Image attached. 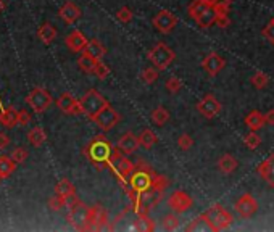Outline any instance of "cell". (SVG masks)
I'll return each mask as SVG.
<instances>
[{"label": "cell", "mask_w": 274, "mask_h": 232, "mask_svg": "<svg viewBox=\"0 0 274 232\" xmlns=\"http://www.w3.org/2000/svg\"><path fill=\"white\" fill-rule=\"evenodd\" d=\"M113 150L115 149H113V145L110 144L108 139H105L103 136H97L87 144V147L84 149V153L90 163L100 171V169H103V166L108 165V161L113 155Z\"/></svg>", "instance_id": "cell-1"}, {"label": "cell", "mask_w": 274, "mask_h": 232, "mask_svg": "<svg viewBox=\"0 0 274 232\" xmlns=\"http://www.w3.org/2000/svg\"><path fill=\"white\" fill-rule=\"evenodd\" d=\"M154 171L150 169H144V163L139 161L135 163V169L134 173L129 176V181H127V197H132L135 193H142V192H147L149 189H152V184H154Z\"/></svg>", "instance_id": "cell-2"}, {"label": "cell", "mask_w": 274, "mask_h": 232, "mask_svg": "<svg viewBox=\"0 0 274 232\" xmlns=\"http://www.w3.org/2000/svg\"><path fill=\"white\" fill-rule=\"evenodd\" d=\"M15 169H17V163L12 160V157L2 155V157H0V179H5V177L13 174Z\"/></svg>", "instance_id": "cell-31"}, {"label": "cell", "mask_w": 274, "mask_h": 232, "mask_svg": "<svg viewBox=\"0 0 274 232\" xmlns=\"http://www.w3.org/2000/svg\"><path fill=\"white\" fill-rule=\"evenodd\" d=\"M158 76H160V69H157L155 66H149L141 73V79L146 84H154L158 81Z\"/></svg>", "instance_id": "cell-39"}, {"label": "cell", "mask_w": 274, "mask_h": 232, "mask_svg": "<svg viewBox=\"0 0 274 232\" xmlns=\"http://www.w3.org/2000/svg\"><path fill=\"white\" fill-rule=\"evenodd\" d=\"M192 145H194V139L190 137L189 134H182V136L178 137V147L181 150L187 152V150L192 149Z\"/></svg>", "instance_id": "cell-47"}, {"label": "cell", "mask_w": 274, "mask_h": 232, "mask_svg": "<svg viewBox=\"0 0 274 232\" xmlns=\"http://www.w3.org/2000/svg\"><path fill=\"white\" fill-rule=\"evenodd\" d=\"M131 229L132 230H144V232H147V230H154L155 229V224H154V221L149 218V216H137V219L132 222Z\"/></svg>", "instance_id": "cell-36"}, {"label": "cell", "mask_w": 274, "mask_h": 232, "mask_svg": "<svg viewBox=\"0 0 274 232\" xmlns=\"http://www.w3.org/2000/svg\"><path fill=\"white\" fill-rule=\"evenodd\" d=\"M243 144H245L247 149L255 150V149H258V147L261 145V137L258 136L255 131H252V133H248L245 137H243Z\"/></svg>", "instance_id": "cell-40"}, {"label": "cell", "mask_w": 274, "mask_h": 232, "mask_svg": "<svg viewBox=\"0 0 274 232\" xmlns=\"http://www.w3.org/2000/svg\"><path fill=\"white\" fill-rule=\"evenodd\" d=\"M0 125L4 128H15L18 125V111L13 106L0 111Z\"/></svg>", "instance_id": "cell-26"}, {"label": "cell", "mask_w": 274, "mask_h": 232, "mask_svg": "<svg viewBox=\"0 0 274 232\" xmlns=\"http://www.w3.org/2000/svg\"><path fill=\"white\" fill-rule=\"evenodd\" d=\"M261 34H263V37L266 39V41L274 45V17L269 20L268 25H266V26L263 28Z\"/></svg>", "instance_id": "cell-49"}, {"label": "cell", "mask_w": 274, "mask_h": 232, "mask_svg": "<svg viewBox=\"0 0 274 232\" xmlns=\"http://www.w3.org/2000/svg\"><path fill=\"white\" fill-rule=\"evenodd\" d=\"M258 174L269 187H274V155H269L268 158L258 165Z\"/></svg>", "instance_id": "cell-20"}, {"label": "cell", "mask_w": 274, "mask_h": 232, "mask_svg": "<svg viewBox=\"0 0 274 232\" xmlns=\"http://www.w3.org/2000/svg\"><path fill=\"white\" fill-rule=\"evenodd\" d=\"M81 102V106H82V114H86L89 120H92L94 116L102 111L103 108L108 103V100H106L100 92H97L95 89H90L87 90L84 95H82V98L79 100Z\"/></svg>", "instance_id": "cell-5"}, {"label": "cell", "mask_w": 274, "mask_h": 232, "mask_svg": "<svg viewBox=\"0 0 274 232\" xmlns=\"http://www.w3.org/2000/svg\"><path fill=\"white\" fill-rule=\"evenodd\" d=\"M29 123H31V114H29L26 110H20L18 111V125L28 126Z\"/></svg>", "instance_id": "cell-51"}, {"label": "cell", "mask_w": 274, "mask_h": 232, "mask_svg": "<svg viewBox=\"0 0 274 232\" xmlns=\"http://www.w3.org/2000/svg\"><path fill=\"white\" fill-rule=\"evenodd\" d=\"M250 82H252V86L255 89H264L269 84V76L266 73L258 71V73H255L252 77H250Z\"/></svg>", "instance_id": "cell-38"}, {"label": "cell", "mask_w": 274, "mask_h": 232, "mask_svg": "<svg viewBox=\"0 0 274 232\" xmlns=\"http://www.w3.org/2000/svg\"><path fill=\"white\" fill-rule=\"evenodd\" d=\"M57 106L58 110H62L66 114H82V106L79 100H76L71 94H62L57 98Z\"/></svg>", "instance_id": "cell-17"}, {"label": "cell", "mask_w": 274, "mask_h": 232, "mask_svg": "<svg viewBox=\"0 0 274 232\" xmlns=\"http://www.w3.org/2000/svg\"><path fill=\"white\" fill-rule=\"evenodd\" d=\"M245 125L248 126L250 131H258L261 129L266 125L264 120V113L258 111V110H252L247 116H245Z\"/></svg>", "instance_id": "cell-24"}, {"label": "cell", "mask_w": 274, "mask_h": 232, "mask_svg": "<svg viewBox=\"0 0 274 232\" xmlns=\"http://www.w3.org/2000/svg\"><path fill=\"white\" fill-rule=\"evenodd\" d=\"M28 141L34 147H41L45 141H47V134L42 128H34L28 133Z\"/></svg>", "instance_id": "cell-35"}, {"label": "cell", "mask_w": 274, "mask_h": 232, "mask_svg": "<svg viewBox=\"0 0 274 232\" xmlns=\"http://www.w3.org/2000/svg\"><path fill=\"white\" fill-rule=\"evenodd\" d=\"M186 230H213V226L210 224L207 214L202 213L200 216H197V218L189 224L186 227ZM215 232V230H213Z\"/></svg>", "instance_id": "cell-29"}, {"label": "cell", "mask_w": 274, "mask_h": 232, "mask_svg": "<svg viewBox=\"0 0 274 232\" xmlns=\"http://www.w3.org/2000/svg\"><path fill=\"white\" fill-rule=\"evenodd\" d=\"M5 10V2H4V0H0V13H2Z\"/></svg>", "instance_id": "cell-54"}, {"label": "cell", "mask_w": 274, "mask_h": 232, "mask_svg": "<svg viewBox=\"0 0 274 232\" xmlns=\"http://www.w3.org/2000/svg\"><path fill=\"white\" fill-rule=\"evenodd\" d=\"M234 208L242 219H248L258 211V203H256V200L253 198L252 193H243L237 202H235Z\"/></svg>", "instance_id": "cell-14"}, {"label": "cell", "mask_w": 274, "mask_h": 232, "mask_svg": "<svg viewBox=\"0 0 274 232\" xmlns=\"http://www.w3.org/2000/svg\"><path fill=\"white\" fill-rule=\"evenodd\" d=\"M110 74V68L106 66L102 60H98L97 61V66H95V69H94V76L97 77V79H105L106 76Z\"/></svg>", "instance_id": "cell-46"}, {"label": "cell", "mask_w": 274, "mask_h": 232, "mask_svg": "<svg viewBox=\"0 0 274 232\" xmlns=\"http://www.w3.org/2000/svg\"><path fill=\"white\" fill-rule=\"evenodd\" d=\"M139 142H141V147H144L146 150H150L152 147L158 142V137L152 129H144L139 134Z\"/></svg>", "instance_id": "cell-32"}, {"label": "cell", "mask_w": 274, "mask_h": 232, "mask_svg": "<svg viewBox=\"0 0 274 232\" xmlns=\"http://www.w3.org/2000/svg\"><path fill=\"white\" fill-rule=\"evenodd\" d=\"M216 26H219L221 29H226V28H229L231 25V18H229V13H223V15H218L216 17V23H215Z\"/></svg>", "instance_id": "cell-50"}, {"label": "cell", "mask_w": 274, "mask_h": 232, "mask_svg": "<svg viewBox=\"0 0 274 232\" xmlns=\"http://www.w3.org/2000/svg\"><path fill=\"white\" fill-rule=\"evenodd\" d=\"M150 118H152V123L157 126H165L166 123L170 121V111L166 110L165 106H157L154 111H152L150 114Z\"/></svg>", "instance_id": "cell-33"}, {"label": "cell", "mask_w": 274, "mask_h": 232, "mask_svg": "<svg viewBox=\"0 0 274 232\" xmlns=\"http://www.w3.org/2000/svg\"><path fill=\"white\" fill-rule=\"evenodd\" d=\"M174 58H176V53H174V50L170 49L165 42H158L149 50L150 63L157 69H160V71H165V69L174 61Z\"/></svg>", "instance_id": "cell-6"}, {"label": "cell", "mask_w": 274, "mask_h": 232, "mask_svg": "<svg viewBox=\"0 0 274 232\" xmlns=\"http://www.w3.org/2000/svg\"><path fill=\"white\" fill-rule=\"evenodd\" d=\"M116 20L121 21V23H131L132 21V10L129 9V7H121V9L116 12Z\"/></svg>", "instance_id": "cell-44"}, {"label": "cell", "mask_w": 274, "mask_h": 232, "mask_svg": "<svg viewBox=\"0 0 274 232\" xmlns=\"http://www.w3.org/2000/svg\"><path fill=\"white\" fill-rule=\"evenodd\" d=\"M89 216H90V206L84 205L79 200L78 203H74L70 208L68 222H70L76 230H89Z\"/></svg>", "instance_id": "cell-8"}, {"label": "cell", "mask_w": 274, "mask_h": 232, "mask_svg": "<svg viewBox=\"0 0 274 232\" xmlns=\"http://www.w3.org/2000/svg\"><path fill=\"white\" fill-rule=\"evenodd\" d=\"M226 66V60L216 52H210L207 57L202 60V68L208 73V76L215 77L223 71Z\"/></svg>", "instance_id": "cell-16"}, {"label": "cell", "mask_w": 274, "mask_h": 232, "mask_svg": "<svg viewBox=\"0 0 274 232\" xmlns=\"http://www.w3.org/2000/svg\"><path fill=\"white\" fill-rule=\"evenodd\" d=\"M110 229L108 226V213L102 205L90 206V216H89V230H102Z\"/></svg>", "instance_id": "cell-15"}, {"label": "cell", "mask_w": 274, "mask_h": 232, "mask_svg": "<svg viewBox=\"0 0 274 232\" xmlns=\"http://www.w3.org/2000/svg\"><path fill=\"white\" fill-rule=\"evenodd\" d=\"M9 145H10V137L4 133H0V150H5Z\"/></svg>", "instance_id": "cell-52"}, {"label": "cell", "mask_w": 274, "mask_h": 232, "mask_svg": "<svg viewBox=\"0 0 274 232\" xmlns=\"http://www.w3.org/2000/svg\"><path fill=\"white\" fill-rule=\"evenodd\" d=\"M82 52L87 53V55H90V57L95 58V60H102L105 57V53H106V49L103 47V44L100 41H97V39H92V41L87 42L86 49L82 50Z\"/></svg>", "instance_id": "cell-25"}, {"label": "cell", "mask_w": 274, "mask_h": 232, "mask_svg": "<svg viewBox=\"0 0 274 232\" xmlns=\"http://www.w3.org/2000/svg\"><path fill=\"white\" fill-rule=\"evenodd\" d=\"M152 23H154V28H157L158 33L170 34L171 31L176 28L178 18L176 15L171 13L170 10H160L154 17V20H152Z\"/></svg>", "instance_id": "cell-12"}, {"label": "cell", "mask_w": 274, "mask_h": 232, "mask_svg": "<svg viewBox=\"0 0 274 232\" xmlns=\"http://www.w3.org/2000/svg\"><path fill=\"white\" fill-rule=\"evenodd\" d=\"M58 15L65 23H68V25H73V23H76L81 18V9L74 2H71V0H68V2L63 4L62 9H60Z\"/></svg>", "instance_id": "cell-19"}, {"label": "cell", "mask_w": 274, "mask_h": 232, "mask_svg": "<svg viewBox=\"0 0 274 232\" xmlns=\"http://www.w3.org/2000/svg\"><path fill=\"white\" fill-rule=\"evenodd\" d=\"M216 10H215V7H211V9H208L207 12H205L203 15H200L199 18L195 20V23L199 25L202 29H208L210 26H213L216 23Z\"/></svg>", "instance_id": "cell-27"}, {"label": "cell", "mask_w": 274, "mask_h": 232, "mask_svg": "<svg viewBox=\"0 0 274 232\" xmlns=\"http://www.w3.org/2000/svg\"><path fill=\"white\" fill-rule=\"evenodd\" d=\"M166 90L170 92V94H178V92L182 89V81L179 79L178 76H171L166 79V84H165Z\"/></svg>", "instance_id": "cell-41"}, {"label": "cell", "mask_w": 274, "mask_h": 232, "mask_svg": "<svg viewBox=\"0 0 274 232\" xmlns=\"http://www.w3.org/2000/svg\"><path fill=\"white\" fill-rule=\"evenodd\" d=\"M237 166H239L237 160H235L231 153H224V155H221V157H219V160H218V169H219L221 173H224V174H231V173H234L235 169H237Z\"/></svg>", "instance_id": "cell-23"}, {"label": "cell", "mask_w": 274, "mask_h": 232, "mask_svg": "<svg viewBox=\"0 0 274 232\" xmlns=\"http://www.w3.org/2000/svg\"><path fill=\"white\" fill-rule=\"evenodd\" d=\"M231 2H232V0H215L213 7H215V10H216L218 15L229 13V10H231ZM218 15H216V17H218Z\"/></svg>", "instance_id": "cell-48"}, {"label": "cell", "mask_w": 274, "mask_h": 232, "mask_svg": "<svg viewBox=\"0 0 274 232\" xmlns=\"http://www.w3.org/2000/svg\"><path fill=\"white\" fill-rule=\"evenodd\" d=\"M197 110H199V113H202L205 118L211 120L221 113L223 105L218 102L215 95L207 94V95H203V98L199 100V103H197Z\"/></svg>", "instance_id": "cell-13"}, {"label": "cell", "mask_w": 274, "mask_h": 232, "mask_svg": "<svg viewBox=\"0 0 274 232\" xmlns=\"http://www.w3.org/2000/svg\"><path fill=\"white\" fill-rule=\"evenodd\" d=\"M168 185H170V181L166 179L165 176H162V174H154V184H152V187H154L155 190H158V192H162V193H165V190L168 189Z\"/></svg>", "instance_id": "cell-42"}, {"label": "cell", "mask_w": 274, "mask_h": 232, "mask_svg": "<svg viewBox=\"0 0 274 232\" xmlns=\"http://www.w3.org/2000/svg\"><path fill=\"white\" fill-rule=\"evenodd\" d=\"M162 226L165 230H176L179 226H181V219H179V216L178 213H170V214H166L165 218L162 219Z\"/></svg>", "instance_id": "cell-37"}, {"label": "cell", "mask_w": 274, "mask_h": 232, "mask_svg": "<svg viewBox=\"0 0 274 232\" xmlns=\"http://www.w3.org/2000/svg\"><path fill=\"white\" fill-rule=\"evenodd\" d=\"M119 120H121V114L111 105H106L102 111H98L94 116V118H92V121L102 131H110V129H113L119 123Z\"/></svg>", "instance_id": "cell-10"}, {"label": "cell", "mask_w": 274, "mask_h": 232, "mask_svg": "<svg viewBox=\"0 0 274 232\" xmlns=\"http://www.w3.org/2000/svg\"><path fill=\"white\" fill-rule=\"evenodd\" d=\"M108 166L113 174H115L121 185H123V189L126 190L127 189V181H129V176H131L134 173V169H135V163H132L131 160H129L127 157H124V153L121 152L118 147L115 150H113V155H111V158L108 161Z\"/></svg>", "instance_id": "cell-4"}, {"label": "cell", "mask_w": 274, "mask_h": 232, "mask_svg": "<svg viewBox=\"0 0 274 232\" xmlns=\"http://www.w3.org/2000/svg\"><path fill=\"white\" fill-rule=\"evenodd\" d=\"M97 61L98 60H95V58H92L90 55H87V53L82 52V55L78 58V66H79L81 71H84L87 74H94V69L97 66Z\"/></svg>", "instance_id": "cell-30"}, {"label": "cell", "mask_w": 274, "mask_h": 232, "mask_svg": "<svg viewBox=\"0 0 274 232\" xmlns=\"http://www.w3.org/2000/svg\"><path fill=\"white\" fill-rule=\"evenodd\" d=\"M118 149L123 152L124 155H132L137 152V149L141 147V142H139V137H135L132 133H126L123 137L118 141Z\"/></svg>", "instance_id": "cell-21"}, {"label": "cell", "mask_w": 274, "mask_h": 232, "mask_svg": "<svg viewBox=\"0 0 274 232\" xmlns=\"http://www.w3.org/2000/svg\"><path fill=\"white\" fill-rule=\"evenodd\" d=\"M205 214H207V218H208V221L213 226V230H215V232L226 230L234 221L232 214L227 211L224 206L218 205V203L213 205L211 208H208V211H205Z\"/></svg>", "instance_id": "cell-7"}, {"label": "cell", "mask_w": 274, "mask_h": 232, "mask_svg": "<svg viewBox=\"0 0 274 232\" xmlns=\"http://www.w3.org/2000/svg\"><path fill=\"white\" fill-rule=\"evenodd\" d=\"M12 160L15 161L17 165H21V163H25V161L28 160V157H29V153H28V150L26 149H23V147H17L13 152H12Z\"/></svg>", "instance_id": "cell-43"}, {"label": "cell", "mask_w": 274, "mask_h": 232, "mask_svg": "<svg viewBox=\"0 0 274 232\" xmlns=\"http://www.w3.org/2000/svg\"><path fill=\"white\" fill-rule=\"evenodd\" d=\"M37 37H39L44 44H52L57 37V29L53 28L50 23H45V25H42L39 31H37Z\"/></svg>", "instance_id": "cell-28"}, {"label": "cell", "mask_w": 274, "mask_h": 232, "mask_svg": "<svg viewBox=\"0 0 274 232\" xmlns=\"http://www.w3.org/2000/svg\"><path fill=\"white\" fill-rule=\"evenodd\" d=\"M87 39H86V36L81 33L79 29H74V31H71L70 34L66 36V39H65V44H66V47L70 49L71 52H74V53H79V52H82L86 49V45H87Z\"/></svg>", "instance_id": "cell-18"}, {"label": "cell", "mask_w": 274, "mask_h": 232, "mask_svg": "<svg viewBox=\"0 0 274 232\" xmlns=\"http://www.w3.org/2000/svg\"><path fill=\"white\" fill-rule=\"evenodd\" d=\"M192 205H194V200H192V197H190L187 192L176 190V192H173L171 195L168 197L170 210L174 211V213H178V214L189 211L190 208H192Z\"/></svg>", "instance_id": "cell-11"}, {"label": "cell", "mask_w": 274, "mask_h": 232, "mask_svg": "<svg viewBox=\"0 0 274 232\" xmlns=\"http://www.w3.org/2000/svg\"><path fill=\"white\" fill-rule=\"evenodd\" d=\"M129 198H131V208L135 216H149V213L162 202L163 193L152 187L147 192L135 193V195Z\"/></svg>", "instance_id": "cell-3"}, {"label": "cell", "mask_w": 274, "mask_h": 232, "mask_svg": "<svg viewBox=\"0 0 274 232\" xmlns=\"http://www.w3.org/2000/svg\"><path fill=\"white\" fill-rule=\"evenodd\" d=\"M55 193L60 197H63V198H68V197L74 195L76 189H74L73 182H70L68 179H62V181H58L55 185Z\"/></svg>", "instance_id": "cell-34"}, {"label": "cell", "mask_w": 274, "mask_h": 232, "mask_svg": "<svg viewBox=\"0 0 274 232\" xmlns=\"http://www.w3.org/2000/svg\"><path fill=\"white\" fill-rule=\"evenodd\" d=\"M26 103L31 106L34 113H44L47 111L50 105L53 103V98L47 90L42 87H34L26 97Z\"/></svg>", "instance_id": "cell-9"}, {"label": "cell", "mask_w": 274, "mask_h": 232, "mask_svg": "<svg viewBox=\"0 0 274 232\" xmlns=\"http://www.w3.org/2000/svg\"><path fill=\"white\" fill-rule=\"evenodd\" d=\"M65 206H66V198L57 195V193L49 200V208H50L52 211H58V210H62V208H65Z\"/></svg>", "instance_id": "cell-45"}, {"label": "cell", "mask_w": 274, "mask_h": 232, "mask_svg": "<svg viewBox=\"0 0 274 232\" xmlns=\"http://www.w3.org/2000/svg\"><path fill=\"white\" fill-rule=\"evenodd\" d=\"M213 4H215V0H194V2L187 7L189 17L192 20H197L200 15H203L208 9H211Z\"/></svg>", "instance_id": "cell-22"}, {"label": "cell", "mask_w": 274, "mask_h": 232, "mask_svg": "<svg viewBox=\"0 0 274 232\" xmlns=\"http://www.w3.org/2000/svg\"><path fill=\"white\" fill-rule=\"evenodd\" d=\"M264 120H266V125H271L274 126V108L269 111H266L264 113Z\"/></svg>", "instance_id": "cell-53"}]
</instances>
